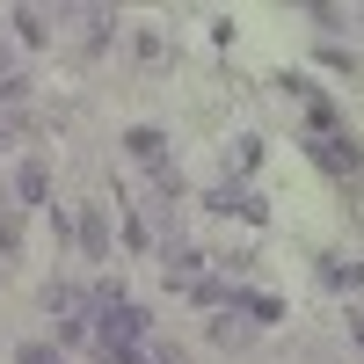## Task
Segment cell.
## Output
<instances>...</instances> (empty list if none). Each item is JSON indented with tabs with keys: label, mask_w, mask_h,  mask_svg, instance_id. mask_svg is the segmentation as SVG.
Wrapping results in <instances>:
<instances>
[{
	"label": "cell",
	"mask_w": 364,
	"mask_h": 364,
	"mask_svg": "<svg viewBox=\"0 0 364 364\" xmlns=\"http://www.w3.org/2000/svg\"><path fill=\"white\" fill-rule=\"evenodd\" d=\"M204 204H211V211H240L248 226H262V219H269V204H262V197L248 190V182H233V175L219 182V190H204Z\"/></svg>",
	"instance_id": "6da1fadb"
},
{
	"label": "cell",
	"mask_w": 364,
	"mask_h": 364,
	"mask_svg": "<svg viewBox=\"0 0 364 364\" xmlns=\"http://www.w3.org/2000/svg\"><path fill=\"white\" fill-rule=\"evenodd\" d=\"M22 102H29V80H22V73H15V80H0V146L29 132V109H22Z\"/></svg>",
	"instance_id": "7a4b0ae2"
},
{
	"label": "cell",
	"mask_w": 364,
	"mask_h": 364,
	"mask_svg": "<svg viewBox=\"0 0 364 364\" xmlns=\"http://www.w3.org/2000/svg\"><path fill=\"white\" fill-rule=\"evenodd\" d=\"M161 262H168V284H182V291H190L197 277H204V248H190V240H161Z\"/></svg>",
	"instance_id": "3957f363"
},
{
	"label": "cell",
	"mask_w": 364,
	"mask_h": 364,
	"mask_svg": "<svg viewBox=\"0 0 364 364\" xmlns=\"http://www.w3.org/2000/svg\"><path fill=\"white\" fill-rule=\"evenodd\" d=\"M226 314H248V328H277V321H284V299H277V291H233Z\"/></svg>",
	"instance_id": "277c9868"
},
{
	"label": "cell",
	"mask_w": 364,
	"mask_h": 364,
	"mask_svg": "<svg viewBox=\"0 0 364 364\" xmlns=\"http://www.w3.org/2000/svg\"><path fill=\"white\" fill-rule=\"evenodd\" d=\"M124 154L146 161V168H168V132H161V124H132V132H124Z\"/></svg>",
	"instance_id": "5b68a950"
},
{
	"label": "cell",
	"mask_w": 364,
	"mask_h": 364,
	"mask_svg": "<svg viewBox=\"0 0 364 364\" xmlns=\"http://www.w3.org/2000/svg\"><path fill=\"white\" fill-rule=\"evenodd\" d=\"M44 197H51V168H44V154H29L15 168V204L29 211V204H44Z\"/></svg>",
	"instance_id": "8992f818"
},
{
	"label": "cell",
	"mask_w": 364,
	"mask_h": 364,
	"mask_svg": "<svg viewBox=\"0 0 364 364\" xmlns=\"http://www.w3.org/2000/svg\"><path fill=\"white\" fill-rule=\"evenodd\" d=\"M73 233H80V248H87V255H95V262H109V211H102V204H87Z\"/></svg>",
	"instance_id": "52a82bcc"
},
{
	"label": "cell",
	"mask_w": 364,
	"mask_h": 364,
	"mask_svg": "<svg viewBox=\"0 0 364 364\" xmlns=\"http://www.w3.org/2000/svg\"><path fill=\"white\" fill-rule=\"evenodd\" d=\"M8 22H15V44H51V8H8Z\"/></svg>",
	"instance_id": "ba28073f"
},
{
	"label": "cell",
	"mask_w": 364,
	"mask_h": 364,
	"mask_svg": "<svg viewBox=\"0 0 364 364\" xmlns=\"http://www.w3.org/2000/svg\"><path fill=\"white\" fill-rule=\"evenodd\" d=\"M44 314H51V321H87V291H80V284H51V291H44Z\"/></svg>",
	"instance_id": "9c48e42d"
},
{
	"label": "cell",
	"mask_w": 364,
	"mask_h": 364,
	"mask_svg": "<svg viewBox=\"0 0 364 364\" xmlns=\"http://www.w3.org/2000/svg\"><path fill=\"white\" fill-rule=\"evenodd\" d=\"M248 336H255V328H248V314H211V343H219V350H240Z\"/></svg>",
	"instance_id": "30bf717a"
},
{
	"label": "cell",
	"mask_w": 364,
	"mask_h": 364,
	"mask_svg": "<svg viewBox=\"0 0 364 364\" xmlns=\"http://www.w3.org/2000/svg\"><path fill=\"white\" fill-rule=\"evenodd\" d=\"M233 291H240L233 277H197V284H190V299H197V306H233Z\"/></svg>",
	"instance_id": "8fae6325"
},
{
	"label": "cell",
	"mask_w": 364,
	"mask_h": 364,
	"mask_svg": "<svg viewBox=\"0 0 364 364\" xmlns=\"http://www.w3.org/2000/svg\"><path fill=\"white\" fill-rule=\"evenodd\" d=\"M95 364H154L139 343H95Z\"/></svg>",
	"instance_id": "7c38bea8"
},
{
	"label": "cell",
	"mask_w": 364,
	"mask_h": 364,
	"mask_svg": "<svg viewBox=\"0 0 364 364\" xmlns=\"http://www.w3.org/2000/svg\"><path fill=\"white\" fill-rule=\"evenodd\" d=\"M15 364H66V357H58V343H22Z\"/></svg>",
	"instance_id": "4fadbf2b"
},
{
	"label": "cell",
	"mask_w": 364,
	"mask_h": 364,
	"mask_svg": "<svg viewBox=\"0 0 364 364\" xmlns=\"http://www.w3.org/2000/svg\"><path fill=\"white\" fill-rule=\"evenodd\" d=\"M0 255H22V211H8V219H0Z\"/></svg>",
	"instance_id": "5bb4252c"
},
{
	"label": "cell",
	"mask_w": 364,
	"mask_h": 364,
	"mask_svg": "<svg viewBox=\"0 0 364 364\" xmlns=\"http://www.w3.org/2000/svg\"><path fill=\"white\" fill-rule=\"evenodd\" d=\"M321 66H328V73H357V58H350L343 44H321Z\"/></svg>",
	"instance_id": "9a60e30c"
},
{
	"label": "cell",
	"mask_w": 364,
	"mask_h": 364,
	"mask_svg": "<svg viewBox=\"0 0 364 364\" xmlns=\"http://www.w3.org/2000/svg\"><path fill=\"white\" fill-rule=\"evenodd\" d=\"M306 15H314V29H343V8H336V0H314Z\"/></svg>",
	"instance_id": "2e32d148"
},
{
	"label": "cell",
	"mask_w": 364,
	"mask_h": 364,
	"mask_svg": "<svg viewBox=\"0 0 364 364\" xmlns=\"http://www.w3.org/2000/svg\"><path fill=\"white\" fill-rule=\"evenodd\" d=\"M154 364H190V357H182V343H154Z\"/></svg>",
	"instance_id": "e0dca14e"
},
{
	"label": "cell",
	"mask_w": 364,
	"mask_h": 364,
	"mask_svg": "<svg viewBox=\"0 0 364 364\" xmlns=\"http://www.w3.org/2000/svg\"><path fill=\"white\" fill-rule=\"evenodd\" d=\"M0 80H15V51H8V37H0Z\"/></svg>",
	"instance_id": "ac0fdd59"
},
{
	"label": "cell",
	"mask_w": 364,
	"mask_h": 364,
	"mask_svg": "<svg viewBox=\"0 0 364 364\" xmlns=\"http://www.w3.org/2000/svg\"><path fill=\"white\" fill-rule=\"evenodd\" d=\"M350 343H364V314H350Z\"/></svg>",
	"instance_id": "d6986e66"
}]
</instances>
